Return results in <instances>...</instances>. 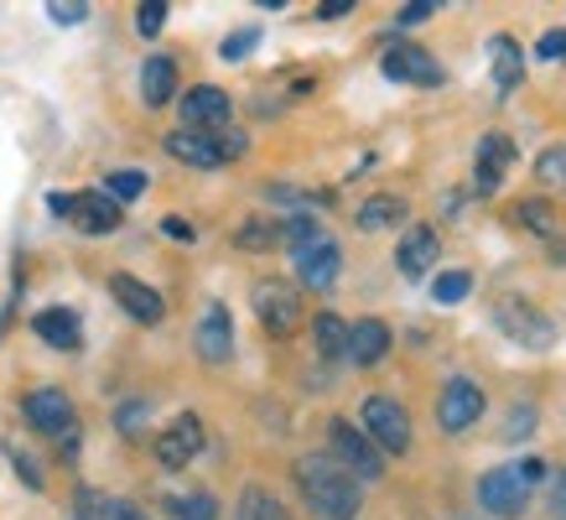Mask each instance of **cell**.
Returning <instances> with one entry per match:
<instances>
[{"label": "cell", "mask_w": 566, "mask_h": 520, "mask_svg": "<svg viewBox=\"0 0 566 520\" xmlns=\"http://www.w3.org/2000/svg\"><path fill=\"white\" fill-rule=\"evenodd\" d=\"M296 489H302V500H307V510L317 520H359V510H364L359 479L333 464L327 453L296 458Z\"/></svg>", "instance_id": "6da1fadb"}, {"label": "cell", "mask_w": 566, "mask_h": 520, "mask_svg": "<svg viewBox=\"0 0 566 520\" xmlns=\"http://www.w3.org/2000/svg\"><path fill=\"white\" fill-rule=\"evenodd\" d=\"M541 479H546V464H541V458L504 464V468H494V474H483L479 479V505L499 520H515V516H525V505H531V495H535Z\"/></svg>", "instance_id": "7a4b0ae2"}, {"label": "cell", "mask_w": 566, "mask_h": 520, "mask_svg": "<svg viewBox=\"0 0 566 520\" xmlns=\"http://www.w3.org/2000/svg\"><path fill=\"white\" fill-rule=\"evenodd\" d=\"M359 433L375 443L379 453H406L411 448V412L395 396H369L359 416Z\"/></svg>", "instance_id": "3957f363"}, {"label": "cell", "mask_w": 566, "mask_h": 520, "mask_svg": "<svg viewBox=\"0 0 566 520\" xmlns=\"http://www.w3.org/2000/svg\"><path fill=\"white\" fill-rule=\"evenodd\" d=\"M255 318L265 323L271 339H292V333L302 329V292L281 277L255 281Z\"/></svg>", "instance_id": "277c9868"}, {"label": "cell", "mask_w": 566, "mask_h": 520, "mask_svg": "<svg viewBox=\"0 0 566 520\" xmlns=\"http://www.w3.org/2000/svg\"><path fill=\"white\" fill-rule=\"evenodd\" d=\"M327 443H333V464L348 468L354 479H379V474H385V453H379L354 422H344V416L327 422Z\"/></svg>", "instance_id": "5b68a950"}, {"label": "cell", "mask_w": 566, "mask_h": 520, "mask_svg": "<svg viewBox=\"0 0 566 520\" xmlns=\"http://www.w3.org/2000/svg\"><path fill=\"white\" fill-rule=\"evenodd\" d=\"M494 323H499L504 339H515V344H525V349H551L556 344V323H551L546 312H535L525 297H499Z\"/></svg>", "instance_id": "8992f818"}, {"label": "cell", "mask_w": 566, "mask_h": 520, "mask_svg": "<svg viewBox=\"0 0 566 520\" xmlns=\"http://www.w3.org/2000/svg\"><path fill=\"white\" fill-rule=\"evenodd\" d=\"M21 416H27V427L42 437H63V443H73V427H78V412H73V401L57 391V385H36V391H27V401H21Z\"/></svg>", "instance_id": "52a82bcc"}, {"label": "cell", "mask_w": 566, "mask_h": 520, "mask_svg": "<svg viewBox=\"0 0 566 520\" xmlns=\"http://www.w3.org/2000/svg\"><path fill=\"white\" fill-rule=\"evenodd\" d=\"M483 406H489L483 385L468 381V375H452V381L442 385V396H437V422H442L447 437H463L468 427H479Z\"/></svg>", "instance_id": "ba28073f"}, {"label": "cell", "mask_w": 566, "mask_h": 520, "mask_svg": "<svg viewBox=\"0 0 566 520\" xmlns=\"http://www.w3.org/2000/svg\"><path fill=\"white\" fill-rule=\"evenodd\" d=\"M379 69H385V79H395V84H416V89L442 84V63H437L427 48H416V42H395V48L379 58Z\"/></svg>", "instance_id": "9c48e42d"}, {"label": "cell", "mask_w": 566, "mask_h": 520, "mask_svg": "<svg viewBox=\"0 0 566 520\" xmlns=\"http://www.w3.org/2000/svg\"><path fill=\"white\" fill-rule=\"evenodd\" d=\"M203 422L192 412H182V416H172V427H161L156 433V464L161 468H188L198 453H203Z\"/></svg>", "instance_id": "30bf717a"}, {"label": "cell", "mask_w": 566, "mask_h": 520, "mask_svg": "<svg viewBox=\"0 0 566 520\" xmlns=\"http://www.w3.org/2000/svg\"><path fill=\"white\" fill-rule=\"evenodd\" d=\"M292 256H296V281H302L307 292H327V287L338 281V271H344V250L327 240V235H317V240L292 250Z\"/></svg>", "instance_id": "8fae6325"}, {"label": "cell", "mask_w": 566, "mask_h": 520, "mask_svg": "<svg viewBox=\"0 0 566 520\" xmlns=\"http://www.w3.org/2000/svg\"><path fill=\"white\" fill-rule=\"evenodd\" d=\"M510 162H515V141L504 136V131L479 136V152H473V193H479V198L499 193L504 173H510Z\"/></svg>", "instance_id": "7c38bea8"}, {"label": "cell", "mask_w": 566, "mask_h": 520, "mask_svg": "<svg viewBox=\"0 0 566 520\" xmlns=\"http://www.w3.org/2000/svg\"><path fill=\"white\" fill-rule=\"evenodd\" d=\"M229 94H223L219 84H198L182 94V131H203V136H213V131H223L229 125Z\"/></svg>", "instance_id": "4fadbf2b"}, {"label": "cell", "mask_w": 566, "mask_h": 520, "mask_svg": "<svg viewBox=\"0 0 566 520\" xmlns=\"http://www.w3.org/2000/svg\"><path fill=\"white\" fill-rule=\"evenodd\" d=\"M192 344H198V360L203 364H229V354H234V318H229L223 302H208L203 308Z\"/></svg>", "instance_id": "5bb4252c"}, {"label": "cell", "mask_w": 566, "mask_h": 520, "mask_svg": "<svg viewBox=\"0 0 566 520\" xmlns=\"http://www.w3.org/2000/svg\"><path fill=\"white\" fill-rule=\"evenodd\" d=\"M437 256H442L437 229L416 225V229H406V240H400V250H395V266H400V277H406V281H421L431 266H437Z\"/></svg>", "instance_id": "9a60e30c"}, {"label": "cell", "mask_w": 566, "mask_h": 520, "mask_svg": "<svg viewBox=\"0 0 566 520\" xmlns=\"http://www.w3.org/2000/svg\"><path fill=\"white\" fill-rule=\"evenodd\" d=\"M109 297H115V302H120L136 323H161V318H167L161 292H156V287H146V281H136V277H125V271H120V277H109Z\"/></svg>", "instance_id": "2e32d148"}, {"label": "cell", "mask_w": 566, "mask_h": 520, "mask_svg": "<svg viewBox=\"0 0 566 520\" xmlns=\"http://www.w3.org/2000/svg\"><path fill=\"white\" fill-rule=\"evenodd\" d=\"M69 219L84 229V235H115V229H120V204H115L109 193H73Z\"/></svg>", "instance_id": "e0dca14e"}, {"label": "cell", "mask_w": 566, "mask_h": 520, "mask_svg": "<svg viewBox=\"0 0 566 520\" xmlns=\"http://www.w3.org/2000/svg\"><path fill=\"white\" fill-rule=\"evenodd\" d=\"M161 146H167V156H172V162H182V167H198V173H213V167H223L219 141L203 136V131H172V136L161 141Z\"/></svg>", "instance_id": "ac0fdd59"}, {"label": "cell", "mask_w": 566, "mask_h": 520, "mask_svg": "<svg viewBox=\"0 0 566 520\" xmlns=\"http://www.w3.org/2000/svg\"><path fill=\"white\" fill-rule=\"evenodd\" d=\"M32 333L42 339V344L63 349V354H73V349L84 344V329H78V312H69V308H48V312H36V318H32Z\"/></svg>", "instance_id": "d6986e66"}, {"label": "cell", "mask_w": 566, "mask_h": 520, "mask_svg": "<svg viewBox=\"0 0 566 520\" xmlns=\"http://www.w3.org/2000/svg\"><path fill=\"white\" fill-rule=\"evenodd\" d=\"M385 354H390V329H385L379 318H359V323L348 329L344 360H354V364H379Z\"/></svg>", "instance_id": "ffe728a7"}, {"label": "cell", "mask_w": 566, "mask_h": 520, "mask_svg": "<svg viewBox=\"0 0 566 520\" xmlns=\"http://www.w3.org/2000/svg\"><path fill=\"white\" fill-rule=\"evenodd\" d=\"M172 94H177V63L167 52H156L140 69V100H146V110H161V104H172Z\"/></svg>", "instance_id": "44dd1931"}, {"label": "cell", "mask_w": 566, "mask_h": 520, "mask_svg": "<svg viewBox=\"0 0 566 520\" xmlns=\"http://www.w3.org/2000/svg\"><path fill=\"white\" fill-rule=\"evenodd\" d=\"M489 48H494V89L499 94H515L520 79H525V52H520V42L499 32Z\"/></svg>", "instance_id": "7402d4cb"}, {"label": "cell", "mask_w": 566, "mask_h": 520, "mask_svg": "<svg viewBox=\"0 0 566 520\" xmlns=\"http://www.w3.org/2000/svg\"><path fill=\"white\" fill-rule=\"evenodd\" d=\"M406 214H411V208H406V198H395V193H375V198H364V204H359V214H354V219H359L364 235H375V229L400 225Z\"/></svg>", "instance_id": "603a6c76"}, {"label": "cell", "mask_w": 566, "mask_h": 520, "mask_svg": "<svg viewBox=\"0 0 566 520\" xmlns=\"http://www.w3.org/2000/svg\"><path fill=\"white\" fill-rule=\"evenodd\" d=\"M312 339H317V354L323 360H344L348 349V323L338 312H317V323H312Z\"/></svg>", "instance_id": "cb8c5ba5"}, {"label": "cell", "mask_w": 566, "mask_h": 520, "mask_svg": "<svg viewBox=\"0 0 566 520\" xmlns=\"http://www.w3.org/2000/svg\"><path fill=\"white\" fill-rule=\"evenodd\" d=\"M510 225L525 229V235H556V208L546 198H525V204L510 208Z\"/></svg>", "instance_id": "d4e9b609"}, {"label": "cell", "mask_w": 566, "mask_h": 520, "mask_svg": "<svg viewBox=\"0 0 566 520\" xmlns=\"http://www.w3.org/2000/svg\"><path fill=\"white\" fill-rule=\"evenodd\" d=\"M78 510H84V520H146V510H136L130 500H109V495H94V489L78 495Z\"/></svg>", "instance_id": "484cf974"}, {"label": "cell", "mask_w": 566, "mask_h": 520, "mask_svg": "<svg viewBox=\"0 0 566 520\" xmlns=\"http://www.w3.org/2000/svg\"><path fill=\"white\" fill-rule=\"evenodd\" d=\"M240 520H292V510L275 500L271 489H260V485H250L240 495Z\"/></svg>", "instance_id": "4316f807"}, {"label": "cell", "mask_w": 566, "mask_h": 520, "mask_svg": "<svg viewBox=\"0 0 566 520\" xmlns=\"http://www.w3.org/2000/svg\"><path fill=\"white\" fill-rule=\"evenodd\" d=\"M275 240H281V219H244V225L234 229V245H240V250H271Z\"/></svg>", "instance_id": "83f0119b"}, {"label": "cell", "mask_w": 566, "mask_h": 520, "mask_svg": "<svg viewBox=\"0 0 566 520\" xmlns=\"http://www.w3.org/2000/svg\"><path fill=\"white\" fill-rule=\"evenodd\" d=\"M468 292H473V277H468V271H442V277L431 281V302H442V308H458Z\"/></svg>", "instance_id": "f1b7e54d"}, {"label": "cell", "mask_w": 566, "mask_h": 520, "mask_svg": "<svg viewBox=\"0 0 566 520\" xmlns=\"http://www.w3.org/2000/svg\"><path fill=\"white\" fill-rule=\"evenodd\" d=\"M104 193H109L115 204H136L140 193H146V173H136V167H120V173L104 177Z\"/></svg>", "instance_id": "f546056e"}, {"label": "cell", "mask_w": 566, "mask_h": 520, "mask_svg": "<svg viewBox=\"0 0 566 520\" xmlns=\"http://www.w3.org/2000/svg\"><path fill=\"white\" fill-rule=\"evenodd\" d=\"M323 235V225L312 219V214H292V219H281V240L292 245V250H302V245H312Z\"/></svg>", "instance_id": "4dcf8cb0"}, {"label": "cell", "mask_w": 566, "mask_h": 520, "mask_svg": "<svg viewBox=\"0 0 566 520\" xmlns=\"http://www.w3.org/2000/svg\"><path fill=\"white\" fill-rule=\"evenodd\" d=\"M172 516L177 520H219V500H213V495H182V500H172Z\"/></svg>", "instance_id": "1f68e13d"}, {"label": "cell", "mask_w": 566, "mask_h": 520, "mask_svg": "<svg viewBox=\"0 0 566 520\" xmlns=\"http://www.w3.org/2000/svg\"><path fill=\"white\" fill-rule=\"evenodd\" d=\"M535 177H541L546 188H566V146H551V152H541V162H535Z\"/></svg>", "instance_id": "d6a6232c"}, {"label": "cell", "mask_w": 566, "mask_h": 520, "mask_svg": "<svg viewBox=\"0 0 566 520\" xmlns=\"http://www.w3.org/2000/svg\"><path fill=\"white\" fill-rule=\"evenodd\" d=\"M136 27H140V37L161 32V27H167V0H140V6H136Z\"/></svg>", "instance_id": "836d02e7"}, {"label": "cell", "mask_w": 566, "mask_h": 520, "mask_svg": "<svg viewBox=\"0 0 566 520\" xmlns=\"http://www.w3.org/2000/svg\"><path fill=\"white\" fill-rule=\"evenodd\" d=\"M255 42H260V32H255V27H240V32H229V37H223L219 58H223V63H240V58H244V52H250V48H255Z\"/></svg>", "instance_id": "e575fe53"}, {"label": "cell", "mask_w": 566, "mask_h": 520, "mask_svg": "<svg viewBox=\"0 0 566 520\" xmlns=\"http://www.w3.org/2000/svg\"><path fill=\"white\" fill-rule=\"evenodd\" d=\"M115 427H120V437H140V433H146V401L120 406V412H115Z\"/></svg>", "instance_id": "d590c367"}, {"label": "cell", "mask_w": 566, "mask_h": 520, "mask_svg": "<svg viewBox=\"0 0 566 520\" xmlns=\"http://www.w3.org/2000/svg\"><path fill=\"white\" fill-rule=\"evenodd\" d=\"M48 17L57 21V27H78V21L88 17V6H84V0H52Z\"/></svg>", "instance_id": "8d00e7d4"}, {"label": "cell", "mask_w": 566, "mask_h": 520, "mask_svg": "<svg viewBox=\"0 0 566 520\" xmlns=\"http://www.w3.org/2000/svg\"><path fill=\"white\" fill-rule=\"evenodd\" d=\"M531 433H535V406H515V412H510L504 437H510V443H520V437H531Z\"/></svg>", "instance_id": "74e56055"}, {"label": "cell", "mask_w": 566, "mask_h": 520, "mask_svg": "<svg viewBox=\"0 0 566 520\" xmlns=\"http://www.w3.org/2000/svg\"><path fill=\"white\" fill-rule=\"evenodd\" d=\"M219 156L223 162H234V156H244V146H250V141H244V131H219Z\"/></svg>", "instance_id": "f35d334b"}, {"label": "cell", "mask_w": 566, "mask_h": 520, "mask_svg": "<svg viewBox=\"0 0 566 520\" xmlns=\"http://www.w3.org/2000/svg\"><path fill=\"white\" fill-rule=\"evenodd\" d=\"M431 11H437V0H411V6H400V27H416V21H427Z\"/></svg>", "instance_id": "ab89813d"}, {"label": "cell", "mask_w": 566, "mask_h": 520, "mask_svg": "<svg viewBox=\"0 0 566 520\" xmlns=\"http://www.w3.org/2000/svg\"><path fill=\"white\" fill-rule=\"evenodd\" d=\"M541 58L562 63V58H566V32H546V37H541Z\"/></svg>", "instance_id": "60d3db41"}, {"label": "cell", "mask_w": 566, "mask_h": 520, "mask_svg": "<svg viewBox=\"0 0 566 520\" xmlns=\"http://www.w3.org/2000/svg\"><path fill=\"white\" fill-rule=\"evenodd\" d=\"M11 464H17V474H21V479H27V485H32V489H42V474H36V464H32V458H27V453H17V448H11Z\"/></svg>", "instance_id": "b9f144b4"}, {"label": "cell", "mask_w": 566, "mask_h": 520, "mask_svg": "<svg viewBox=\"0 0 566 520\" xmlns=\"http://www.w3.org/2000/svg\"><path fill=\"white\" fill-rule=\"evenodd\" d=\"M551 510H556V520H566V468L556 474V489H551Z\"/></svg>", "instance_id": "7bdbcfd3"}, {"label": "cell", "mask_w": 566, "mask_h": 520, "mask_svg": "<svg viewBox=\"0 0 566 520\" xmlns=\"http://www.w3.org/2000/svg\"><path fill=\"white\" fill-rule=\"evenodd\" d=\"M161 235H172V240H192V225H182L177 214H167V219H161Z\"/></svg>", "instance_id": "ee69618b"}, {"label": "cell", "mask_w": 566, "mask_h": 520, "mask_svg": "<svg viewBox=\"0 0 566 520\" xmlns=\"http://www.w3.org/2000/svg\"><path fill=\"white\" fill-rule=\"evenodd\" d=\"M344 11H354V0H323V6H317V17L323 21H338Z\"/></svg>", "instance_id": "f6af8a7d"}, {"label": "cell", "mask_w": 566, "mask_h": 520, "mask_svg": "<svg viewBox=\"0 0 566 520\" xmlns=\"http://www.w3.org/2000/svg\"><path fill=\"white\" fill-rule=\"evenodd\" d=\"M48 208L57 214V219H69V208H73V193H48Z\"/></svg>", "instance_id": "bcb514c9"}]
</instances>
